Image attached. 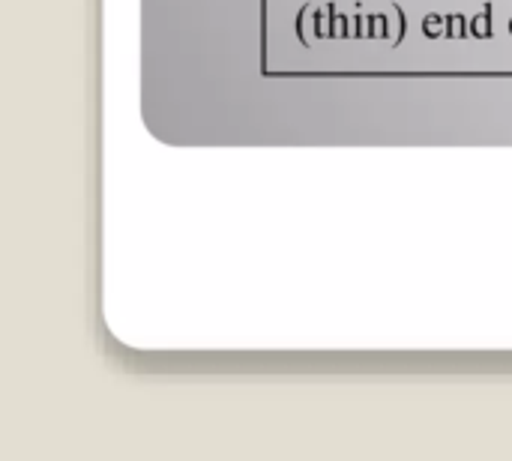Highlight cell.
I'll use <instances>...</instances> for the list:
<instances>
[{
	"label": "cell",
	"instance_id": "1",
	"mask_svg": "<svg viewBox=\"0 0 512 461\" xmlns=\"http://www.w3.org/2000/svg\"><path fill=\"white\" fill-rule=\"evenodd\" d=\"M423 33H426L429 39L444 36V33H447V18H441V15H426V18H423Z\"/></svg>",
	"mask_w": 512,
	"mask_h": 461
},
{
	"label": "cell",
	"instance_id": "2",
	"mask_svg": "<svg viewBox=\"0 0 512 461\" xmlns=\"http://www.w3.org/2000/svg\"><path fill=\"white\" fill-rule=\"evenodd\" d=\"M471 33V24L465 21V15H447V36L450 39H462Z\"/></svg>",
	"mask_w": 512,
	"mask_h": 461
},
{
	"label": "cell",
	"instance_id": "3",
	"mask_svg": "<svg viewBox=\"0 0 512 461\" xmlns=\"http://www.w3.org/2000/svg\"><path fill=\"white\" fill-rule=\"evenodd\" d=\"M489 12H492V9H486L483 15H477V18L471 21V33H474L477 39H489V36H492V24H489Z\"/></svg>",
	"mask_w": 512,
	"mask_h": 461
},
{
	"label": "cell",
	"instance_id": "4",
	"mask_svg": "<svg viewBox=\"0 0 512 461\" xmlns=\"http://www.w3.org/2000/svg\"><path fill=\"white\" fill-rule=\"evenodd\" d=\"M369 30H372V36H378V39H390V18H387V15H372V18H369Z\"/></svg>",
	"mask_w": 512,
	"mask_h": 461
},
{
	"label": "cell",
	"instance_id": "5",
	"mask_svg": "<svg viewBox=\"0 0 512 461\" xmlns=\"http://www.w3.org/2000/svg\"><path fill=\"white\" fill-rule=\"evenodd\" d=\"M333 36H351V30H348V18L345 15H333Z\"/></svg>",
	"mask_w": 512,
	"mask_h": 461
},
{
	"label": "cell",
	"instance_id": "6",
	"mask_svg": "<svg viewBox=\"0 0 512 461\" xmlns=\"http://www.w3.org/2000/svg\"><path fill=\"white\" fill-rule=\"evenodd\" d=\"M510 33H512V21H510Z\"/></svg>",
	"mask_w": 512,
	"mask_h": 461
}]
</instances>
